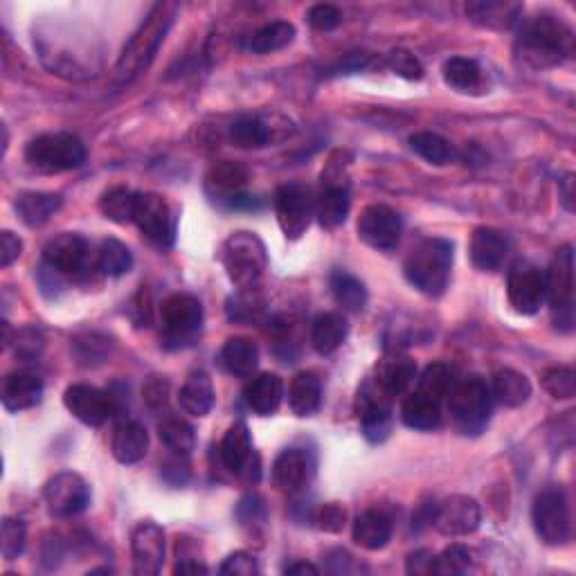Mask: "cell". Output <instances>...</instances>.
<instances>
[{
    "label": "cell",
    "mask_w": 576,
    "mask_h": 576,
    "mask_svg": "<svg viewBox=\"0 0 576 576\" xmlns=\"http://www.w3.org/2000/svg\"><path fill=\"white\" fill-rule=\"evenodd\" d=\"M219 572L225 576H252L259 574L257 558L248 552H234L225 558L223 565L219 567Z\"/></svg>",
    "instance_id": "db71d44e"
},
{
    "label": "cell",
    "mask_w": 576,
    "mask_h": 576,
    "mask_svg": "<svg viewBox=\"0 0 576 576\" xmlns=\"http://www.w3.org/2000/svg\"><path fill=\"white\" fill-rule=\"evenodd\" d=\"M347 320L340 313H322L313 320L311 345L320 356H329L347 338Z\"/></svg>",
    "instance_id": "e575fe53"
},
{
    "label": "cell",
    "mask_w": 576,
    "mask_h": 576,
    "mask_svg": "<svg viewBox=\"0 0 576 576\" xmlns=\"http://www.w3.org/2000/svg\"><path fill=\"white\" fill-rule=\"evenodd\" d=\"M225 205L230 207V210H261V201L257 196H250V194H237L225 201Z\"/></svg>",
    "instance_id": "94428289"
},
{
    "label": "cell",
    "mask_w": 576,
    "mask_h": 576,
    "mask_svg": "<svg viewBox=\"0 0 576 576\" xmlns=\"http://www.w3.org/2000/svg\"><path fill=\"white\" fill-rule=\"evenodd\" d=\"M322 403V385L320 378L313 372H300L293 376L288 385V405L297 417H311L320 410Z\"/></svg>",
    "instance_id": "f1b7e54d"
},
{
    "label": "cell",
    "mask_w": 576,
    "mask_h": 576,
    "mask_svg": "<svg viewBox=\"0 0 576 576\" xmlns=\"http://www.w3.org/2000/svg\"><path fill=\"white\" fill-rule=\"evenodd\" d=\"M329 284H331L333 297H336V302L342 306V309L349 313H360L365 309L367 288L358 277L349 275L347 270H336V273H331Z\"/></svg>",
    "instance_id": "74e56055"
},
{
    "label": "cell",
    "mask_w": 576,
    "mask_h": 576,
    "mask_svg": "<svg viewBox=\"0 0 576 576\" xmlns=\"http://www.w3.org/2000/svg\"><path fill=\"white\" fill-rule=\"evenodd\" d=\"M176 574H207V567L198 561H192V558L183 556V561H178L176 565Z\"/></svg>",
    "instance_id": "e7e4bbea"
},
{
    "label": "cell",
    "mask_w": 576,
    "mask_h": 576,
    "mask_svg": "<svg viewBox=\"0 0 576 576\" xmlns=\"http://www.w3.org/2000/svg\"><path fill=\"white\" fill-rule=\"evenodd\" d=\"M491 394L498 399L504 408H520L531 396V383L525 374L516 369H500L493 374Z\"/></svg>",
    "instance_id": "8d00e7d4"
},
{
    "label": "cell",
    "mask_w": 576,
    "mask_h": 576,
    "mask_svg": "<svg viewBox=\"0 0 576 576\" xmlns=\"http://www.w3.org/2000/svg\"><path fill=\"white\" fill-rule=\"evenodd\" d=\"M471 567V552L462 545H450L439 556H432L430 574L439 576H457Z\"/></svg>",
    "instance_id": "7dc6e473"
},
{
    "label": "cell",
    "mask_w": 576,
    "mask_h": 576,
    "mask_svg": "<svg viewBox=\"0 0 576 576\" xmlns=\"http://www.w3.org/2000/svg\"><path fill=\"white\" fill-rule=\"evenodd\" d=\"M430 565H432V554L426 552V549H419V552L408 556L410 574H430Z\"/></svg>",
    "instance_id": "91938a15"
},
{
    "label": "cell",
    "mask_w": 576,
    "mask_h": 576,
    "mask_svg": "<svg viewBox=\"0 0 576 576\" xmlns=\"http://www.w3.org/2000/svg\"><path fill=\"white\" fill-rule=\"evenodd\" d=\"M160 318L171 338L185 340L196 336L203 324V306L194 295L174 293L160 306Z\"/></svg>",
    "instance_id": "d6986e66"
},
{
    "label": "cell",
    "mask_w": 576,
    "mask_h": 576,
    "mask_svg": "<svg viewBox=\"0 0 576 576\" xmlns=\"http://www.w3.org/2000/svg\"><path fill=\"white\" fill-rule=\"evenodd\" d=\"M113 457L120 464H138L149 450V432L140 421H122L111 439Z\"/></svg>",
    "instance_id": "484cf974"
},
{
    "label": "cell",
    "mask_w": 576,
    "mask_h": 576,
    "mask_svg": "<svg viewBox=\"0 0 576 576\" xmlns=\"http://www.w3.org/2000/svg\"><path fill=\"white\" fill-rule=\"evenodd\" d=\"M43 500L48 504L50 516L75 518L84 513L90 504V489L86 480L77 473H59L45 484Z\"/></svg>",
    "instance_id": "8fae6325"
},
{
    "label": "cell",
    "mask_w": 576,
    "mask_h": 576,
    "mask_svg": "<svg viewBox=\"0 0 576 576\" xmlns=\"http://www.w3.org/2000/svg\"><path fill=\"white\" fill-rule=\"evenodd\" d=\"M468 18L484 27H493V30H509L516 25L522 16L520 3H502V0H477V3L466 5Z\"/></svg>",
    "instance_id": "4316f807"
},
{
    "label": "cell",
    "mask_w": 576,
    "mask_h": 576,
    "mask_svg": "<svg viewBox=\"0 0 576 576\" xmlns=\"http://www.w3.org/2000/svg\"><path fill=\"white\" fill-rule=\"evenodd\" d=\"M133 223L138 225L142 237L160 250L174 246L176 239V219L171 214L169 203L160 194L138 192Z\"/></svg>",
    "instance_id": "9c48e42d"
},
{
    "label": "cell",
    "mask_w": 576,
    "mask_h": 576,
    "mask_svg": "<svg viewBox=\"0 0 576 576\" xmlns=\"http://www.w3.org/2000/svg\"><path fill=\"white\" fill-rule=\"evenodd\" d=\"M180 408L192 417H205L214 408V387L205 372H192L180 387Z\"/></svg>",
    "instance_id": "4dcf8cb0"
},
{
    "label": "cell",
    "mask_w": 576,
    "mask_h": 576,
    "mask_svg": "<svg viewBox=\"0 0 576 576\" xmlns=\"http://www.w3.org/2000/svg\"><path fill=\"white\" fill-rule=\"evenodd\" d=\"M178 7L174 3H158L151 9L144 23L138 27V32L131 36V41L124 45L117 61V72L124 79L138 77L142 70L151 66L153 57L158 54L160 43L165 41L169 27L174 25Z\"/></svg>",
    "instance_id": "3957f363"
},
{
    "label": "cell",
    "mask_w": 576,
    "mask_h": 576,
    "mask_svg": "<svg viewBox=\"0 0 576 576\" xmlns=\"http://www.w3.org/2000/svg\"><path fill=\"white\" fill-rule=\"evenodd\" d=\"M509 302L522 315H534L547 300L545 273L529 261H518L509 273Z\"/></svg>",
    "instance_id": "5bb4252c"
},
{
    "label": "cell",
    "mask_w": 576,
    "mask_h": 576,
    "mask_svg": "<svg viewBox=\"0 0 576 576\" xmlns=\"http://www.w3.org/2000/svg\"><path fill=\"white\" fill-rule=\"evenodd\" d=\"M531 520L538 538L549 547L565 545L572 536L570 504H567L565 491L558 486L540 491L531 507Z\"/></svg>",
    "instance_id": "ba28073f"
},
{
    "label": "cell",
    "mask_w": 576,
    "mask_h": 576,
    "mask_svg": "<svg viewBox=\"0 0 576 576\" xmlns=\"http://www.w3.org/2000/svg\"><path fill=\"white\" fill-rule=\"evenodd\" d=\"M21 252H23V241L18 239L14 232H9V230L0 232V266L3 268L12 266L14 261L21 257Z\"/></svg>",
    "instance_id": "680465c9"
},
{
    "label": "cell",
    "mask_w": 576,
    "mask_h": 576,
    "mask_svg": "<svg viewBox=\"0 0 576 576\" xmlns=\"http://www.w3.org/2000/svg\"><path fill=\"white\" fill-rule=\"evenodd\" d=\"M221 459L225 468H230L234 475L248 477V480L259 477V459L252 448L250 430L243 421H234L223 435Z\"/></svg>",
    "instance_id": "ffe728a7"
},
{
    "label": "cell",
    "mask_w": 576,
    "mask_h": 576,
    "mask_svg": "<svg viewBox=\"0 0 576 576\" xmlns=\"http://www.w3.org/2000/svg\"><path fill=\"white\" fill-rule=\"evenodd\" d=\"M27 543V529L23 520L5 518L0 527V549H3L5 561H16L23 554Z\"/></svg>",
    "instance_id": "c3c4849f"
},
{
    "label": "cell",
    "mask_w": 576,
    "mask_h": 576,
    "mask_svg": "<svg viewBox=\"0 0 576 576\" xmlns=\"http://www.w3.org/2000/svg\"><path fill=\"white\" fill-rule=\"evenodd\" d=\"M261 309H264V302H261V297L252 288H241V293L228 300V315L234 322L257 320Z\"/></svg>",
    "instance_id": "f907efd6"
},
{
    "label": "cell",
    "mask_w": 576,
    "mask_h": 576,
    "mask_svg": "<svg viewBox=\"0 0 576 576\" xmlns=\"http://www.w3.org/2000/svg\"><path fill=\"white\" fill-rule=\"evenodd\" d=\"M453 372H450V367L444 363H432L426 369H423V374L419 378V390L421 394L430 396V399L441 401L444 396H448L450 387H453Z\"/></svg>",
    "instance_id": "bcb514c9"
},
{
    "label": "cell",
    "mask_w": 576,
    "mask_h": 576,
    "mask_svg": "<svg viewBox=\"0 0 576 576\" xmlns=\"http://www.w3.org/2000/svg\"><path fill=\"white\" fill-rule=\"evenodd\" d=\"M349 207H351V201H349L347 187L329 185L327 189H322L318 201H315L313 214L318 216V223L324 230H336L347 221Z\"/></svg>",
    "instance_id": "d590c367"
},
{
    "label": "cell",
    "mask_w": 576,
    "mask_h": 576,
    "mask_svg": "<svg viewBox=\"0 0 576 576\" xmlns=\"http://www.w3.org/2000/svg\"><path fill=\"white\" fill-rule=\"evenodd\" d=\"M43 336L41 331L36 329H23L16 333L14 338V349H16V356L18 358H25V360H32L36 358L43 351Z\"/></svg>",
    "instance_id": "9f6ffc18"
},
{
    "label": "cell",
    "mask_w": 576,
    "mask_h": 576,
    "mask_svg": "<svg viewBox=\"0 0 576 576\" xmlns=\"http://www.w3.org/2000/svg\"><path fill=\"white\" fill-rule=\"evenodd\" d=\"M133 266L131 250L117 239H104L97 250V268L108 277H120Z\"/></svg>",
    "instance_id": "7bdbcfd3"
},
{
    "label": "cell",
    "mask_w": 576,
    "mask_h": 576,
    "mask_svg": "<svg viewBox=\"0 0 576 576\" xmlns=\"http://www.w3.org/2000/svg\"><path fill=\"white\" fill-rule=\"evenodd\" d=\"M358 419L360 430H363L369 444H383L392 432V408L390 399L376 390V385L369 381L363 390L358 392Z\"/></svg>",
    "instance_id": "9a60e30c"
},
{
    "label": "cell",
    "mask_w": 576,
    "mask_h": 576,
    "mask_svg": "<svg viewBox=\"0 0 576 576\" xmlns=\"http://www.w3.org/2000/svg\"><path fill=\"white\" fill-rule=\"evenodd\" d=\"M387 66L394 70V75H399L403 79L417 81L423 77L421 61L408 50H392L387 54Z\"/></svg>",
    "instance_id": "816d5d0a"
},
{
    "label": "cell",
    "mask_w": 576,
    "mask_h": 576,
    "mask_svg": "<svg viewBox=\"0 0 576 576\" xmlns=\"http://www.w3.org/2000/svg\"><path fill=\"white\" fill-rule=\"evenodd\" d=\"M547 300L558 329L572 331L574 324V252L572 246H563L552 259L545 273Z\"/></svg>",
    "instance_id": "52a82bcc"
},
{
    "label": "cell",
    "mask_w": 576,
    "mask_h": 576,
    "mask_svg": "<svg viewBox=\"0 0 576 576\" xmlns=\"http://www.w3.org/2000/svg\"><path fill=\"white\" fill-rule=\"evenodd\" d=\"M480 522H482L480 504L473 498H468V495H450V498L437 504L435 522H432V525L437 527L439 534L459 538L477 531Z\"/></svg>",
    "instance_id": "2e32d148"
},
{
    "label": "cell",
    "mask_w": 576,
    "mask_h": 576,
    "mask_svg": "<svg viewBox=\"0 0 576 576\" xmlns=\"http://www.w3.org/2000/svg\"><path fill=\"white\" fill-rule=\"evenodd\" d=\"M248 183V169L239 165V162L223 160L219 165L210 169L207 174V189L212 196H219V201H228V198L237 196L243 192V187Z\"/></svg>",
    "instance_id": "d6a6232c"
},
{
    "label": "cell",
    "mask_w": 576,
    "mask_h": 576,
    "mask_svg": "<svg viewBox=\"0 0 576 576\" xmlns=\"http://www.w3.org/2000/svg\"><path fill=\"white\" fill-rule=\"evenodd\" d=\"M135 203H138V192H131V189H126V187H113L102 196V201H99V210H102V214L108 221L126 225V223H133Z\"/></svg>",
    "instance_id": "b9f144b4"
},
{
    "label": "cell",
    "mask_w": 576,
    "mask_h": 576,
    "mask_svg": "<svg viewBox=\"0 0 576 576\" xmlns=\"http://www.w3.org/2000/svg\"><path fill=\"white\" fill-rule=\"evenodd\" d=\"M3 405L9 412H23L39 405L43 399V381L30 372L9 374L3 381Z\"/></svg>",
    "instance_id": "cb8c5ba5"
},
{
    "label": "cell",
    "mask_w": 576,
    "mask_h": 576,
    "mask_svg": "<svg viewBox=\"0 0 576 576\" xmlns=\"http://www.w3.org/2000/svg\"><path fill=\"white\" fill-rule=\"evenodd\" d=\"M221 261L232 284L252 288L268 266L266 246L255 232H234L223 243Z\"/></svg>",
    "instance_id": "5b68a950"
},
{
    "label": "cell",
    "mask_w": 576,
    "mask_h": 576,
    "mask_svg": "<svg viewBox=\"0 0 576 576\" xmlns=\"http://www.w3.org/2000/svg\"><path fill=\"white\" fill-rule=\"evenodd\" d=\"M275 212L286 239H300L311 223L315 203L304 185H282L275 194Z\"/></svg>",
    "instance_id": "7c38bea8"
},
{
    "label": "cell",
    "mask_w": 576,
    "mask_h": 576,
    "mask_svg": "<svg viewBox=\"0 0 576 576\" xmlns=\"http://www.w3.org/2000/svg\"><path fill=\"white\" fill-rule=\"evenodd\" d=\"M493 410L491 387L480 376H468L450 387L448 414L455 430L464 437L482 435Z\"/></svg>",
    "instance_id": "277c9868"
},
{
    "label": "cell",
    "mask_w": 576,
    "mask_h": 576,
    "mask_svg": "<svg viewBox=\"0 0 576 576\" xmlns=\"http://www.w3.org/2000/svg\"><path fill=\"white\" fill-rule=\"evenodd\" d=\"M482 79V70L477 61L466 57H453L444 63V81L455 90H473Z\"/></svg>",
    "instance_id": "f6af8a7d"
},
{
    "label": "cell",
    "mask_w": 576,
    "mask_h": 576,
    "mask_svg": "<svg viewBox=\"0 0 576 576\" xmlns=\"http://www.w3.org/2000/svg\"><path fill=\"white\" fill-rule=\"evenodd\" d=\"M63 198L50 192H25L16 198V212L30 228H41L61 210Z\"/></svg>",
    "instance_id": "83f0119b"
},
{
    "label": "cell",
    "mask_w": 576,
    "mask_h": 576,
    "mask_svg": "<svg viewBox=\"0 0 576 576\" xmlns=\"http://www.w3.org/2000/svg\"><path fill=\"white\" fill-rule=\"evenodd\" d=\"M63 403H66L72 417L93 428L102 426L115 412L113 396L104 390H97L93 385H70L63 394Z\"/></svg>",
    "instance_id": "ac0fdd59"
},
{
    "label": "cell",
    "mask_w": 576,
    "mask_h": 576,
    "mask_svg": "<svg viewBox=\"0 0 576 576\" xmlns=\"http://www.w3.org/2000/svg\"><path fill=\"white\" fill-rule=\"evenodd\" d=\"M516 50L522 63L543 70L554 68L563 59L572 57L574 52V32L570 25L556 16H536L522 25V32L516 41Z\"/></svg>",
    "instance_id": "6da1fadb"
},
{
    "label": "cell",
    "mask_w": 576,
    "mask_h": 576,
    "mask_svg": "<svg viewBox=\"0 0 576 576\" xmlns=\"http://www.w3.org/2000/svg\"><path fill=\"white\" fill-rule=\"evenodd\" d=\"M340 21H342V14L336 5L322 3V5H313L309 9V23L313 30H318V32H329L333 30V27H338Z\"/></svg>",
    "instance_id": "11a10c76"
},
{
    "label": "cell",
    "mask_w": 576,
    "mask_h": 576,
    "mask_svg": "<svg viewBox=\"0 0 576 576\" xmlns=\"http://www.w3.org/2000/svg\"><path fill=\"white\" fill-rule=\"evenodd\" d=\"M230 140L239 149H261L270 140L268 126L259 117H239L230 126Z\"/></svg>",
    "instance_id": "ee69618b"
},
{
    "label": "cell",
    "mask_w": 576,
    "mask_h": 576,
    "mask_svg": "<svg viewBox=\"0 0 576 576\" xmlns=\"http://www.w3.org/2000/svg\"><path fill=\"white\" fill-rule=\"evenodd\" d=\"M133 572L138 576H156L165 565V531L156 522H140L131 534Z\"/></svg>",
    "instance_id": "e0dca14e"
},
{
    "label": "cell",
    "mask_w": 576,
    "mask_h": 576,
    "mask_svg": "<svg viewBox=\"0 0 576 576\" xmlns=\"http://www.w3.org/2000/svg\"><path fill=\"white\" fill-rule=\"evenodd\" d=\"M509 239L495 228H477L471 237V261L482 273H498L509 257Z\"/></svg>",
    "instance_id": "603a6c76"
},
{
    "label": "cell",
    "mask_w": 576,
    "mask_h": 576,
    "mask_svg": "<svg viewBox=\"0 0 576 576\" xmlns=\"http://www.w3.org/2000/svg\"><path fill=\"white\" fill-rule=\"evenodd\" d=\"M286 574H291V576H306V574L318 576L320 570L315 565H311V563H293V565L286 567Z\"/></svg>",
    "instance_id": "03108f58"
},
{
    "label": "cell",
    "mask_w": 576,
    "mask_h": 576,
    "mask_svg": "<svg viewBox=\"0 0 576 576\" xmlns=\"http://www.w3.org/2000/svg\"><path fill=\"white\" fill-rule=\"evenodd\" d=\"M43 264L57 270L66 279L81 282L90 275L88 241L75 232H63L50 239L43 248Z\"/></svg>",
    "instance_id": "30bf717a"
},
{
    "label": "cell",
    "mask_w": 576,
    "mask_h": 576,
    "mask_svg": "<svg viewBox=\"0 0 576 576\" xmlns=\"http://www.w3.org/2000/svg\"><path fill=\"white\" fill-rule=\"evenodd\" d=\"M313 462L304 448H286L273 464V480L279 491L300 493L311 480Z\"/></svg>",
    "instance_id": "7402d4cb"
},
{
    "label": "cell",
    "mask_w": 576,
    "mask_h": 576,
    "mask_svg": "<svg viewBox=\"0 0 576 576\" xmlns=\"http://www.w3.org/2000/svg\"><path fill=\"white\" fill-rule=\"evenodd\" d=\"M410 147L412 151L421 156L430 165H448V162H453L457 158V153L453 149V144H450L446 138H441L437 133H430V131H421V133H414L410 135Z\"/></svg>",
    "instance_id": "ab89813d"
},
{
    "label": "cell",
    "mask_w": 576,
    "mask_h": 576,
    "mask_svg": "<svg viewBox=\"0 0 576 576\" xmlns=\"http://www.w3.org/2000/svg\"><path fill=\"white\" fill-rule=\"evenodd\" d=\"M284 399V383L277 374H259L243 390V401L259 417H270Z\"/></svg>",
    "instance_id": "d4e9b609"
},
{
    "label": "cell",
    "mask_w": 576,
    "mask_h": 576,
    "mask_svg": "<svg viewBox=\"0 0 576 576\" xmlns=\"http://www.w3.org/2000/svg\"><path fill=\"white\" fill-rule=\"evenodd\" d=\"M435 513H437V504L432 502V504H421V507L417 509V513H414V522H417V527H428L435 522Z\"/></svg>",
    "instance_id": "be15d7a7"
},
{
    "label": "cell",
    "mask_w": 576,
    "mask_h": 576,
    "mask_svg": "<svg viewBox=\"0 0 576 576\" xmlns=\"http://www.w3.org/2000/svg\"><path fill=\"white\" fill-rule=\"evenodd\" d=\"M367 61H369L367 52H351L349 57L340 63L338 70L340 72H358L367 66Z\"/></svg>",
    "instance_id": "6125c7cd"
},
{
    "label": "cell",
    "mask_w": 576,
    "mask_h": 576,
    "mask_svg": "<svg viewBox=\"0 0 576 576\" xmlns=\"http://www.w3.org/2000/svg\"><path fill=\"white\" fill-rule=\"evenodd\" d=\"M295 34H297V30H295L293 23H288V21L268 23L250 36L248 50H252L255 54H270V52L284 50L286 45L293 43Z\"/></svg>",
    "instance_id": "f35d334b"
},
{
    "label": "cell",
    "mask_w": 576,
    "mask_h": 576,
    "mask_svg": "<svg viewBox=\"0 0 576 576\" xmlns=\"http://www.w3.org/2000/svg\"><path fill=\"white\" fill-rule=\"evenodd\" d=\"M543 387L554 399H572L576 394V374L572 367H549L543 372Z\"/></svg>",
    "instance_id": "681fc988"
},
{
    "label": "cell",
    "mask_w": 576,
    "mask_h": 576,
    "mask_svg": "<svg viewBox=\"0 0 576 576\" xmlns=\"http://www.w3.org/2000/svg\"><path fill=\"white\" fill-rule=\"evenodd\" d=\"M572 183H574V176L572 174H567L565 176V180H563V203H565V207L567 210H574V205H572V198H574V194H572Z\"/></svg>",
    "instance_id": "003e7915"
},
{
    "label": "cell",
    "mask_w": 576,
    "mask_h": 576,
    "mask_svg": "<svg viewBox=\"0 0 576 576\" xmlns=\"http://www.w3.org/2000/svg\"><path fill=\"white\" fill-rule=\"evenodd\" d=\"M237 516L243 522V525H255V522H261L266 516L264 509V500L257 498V495H248L243 498L237 507Z\"/></svg>",
    "instance_id": "6f0895ef"
},
{
    "label": "cell",
    "mask_w": 576,
    "mask_h": 576,
    "mask_svg": "<svg viewBox=\"0 0 576 576\" xmlns=\"http://www.w3.org/2000/svg\"><path fill=\"white\" fill-rule=\"evenodd\" d=\"M158 435L171 453L187 457L196 448V432L185 419L180 417H167L160 421Z\"/></svg>",
    "instance_id": "60d3db41"
},
{
    "label": "cell",
    "mask_w": 576,
    "mask_h": 576,
    "mask_svg": "<svg viewBox=\"0 0 576 576\" xmlns=\"http://www.w3.org/2000/svg\"><path fill=\"white\" fill-rule=\"evenodd\" d=\"M351 534H354L356 545L369 549V552H376V549H383L390 543L392 522L383 511H365L356 518Z\"/></svg>",
    "instance_id": "f546056e"
},
{
    "label": "cell",
    "mask_w": 576,
    "mask_h": 576,
    "mask_svg": "<svg viewBox=\"0 0 576 576\" xmlns=\"http://www.w3.org/2000/svg\"><path fill=\"white\" fill-rule=\"evenodd\" d=\"M221 365L228 369L232 376L248 378L257 372L259 349L248 338H230L225 340L221 349Z\"/></svg>",
    "instance_id": "836d02e7"
},
{
    "label": "cell",
    "mask_w": 576,
    "mask_h": 576,
    "mask_svg": "<svg viewBox=\"0 0 576 576\" xmlns=\"http://www.w3.org/2000/svg\"><path fill=\"white\" fill-rule=\"evenodd\" d=\"M403 234V221L399 212L387 205H367L358 216V237L369 248L392 252L399 246Z\"/></svg>",
    "instance_id": "4fadbf2b"
},
{
    "label": "cell",
    "mask_w": 576,
    "mask_h": 576,
    "mask_svg": "<svg viewBox=\"0 0 576 576\" xmlns=\"http://www.w3.org/2000/svg\"><path fill=\"white\" fill-rule=\"evenodd\" d=\"M25 158L43 174H61L84 165L86 147L72 133H45L27 144Z\"/></svg>",
    "instance_id": "8992f818"
},
{
    "label": "cell",
    "mask_w": 576,
    "mask_h": 576,
    "mask_svg": "<svg viewBox=\"0 0 576 576\" xmlns=\"http://www.w3.org/2000/svg\"><path fill=\"white\" fill-rule=\"evenodd\" d=\"M401 419L412 430H437L441 426V410L439 401L430 399V396L414 392L401 405Z\"/></svg>",
    "instance_id": "1f68e13d"
},
{
    "label": "cell",
    "mask_w": 576,
    "mask_h": 576,
    "mask_svg": "<svg viewBox=\"0 0 576 576\" xmlns=\"http://www.w3.org/2000/svg\"><path fill=\"white\" fill-rule=\"evenodd\" d=\"M414 376H417V363H414L410 356L392 351V354L378 360L372 383L376 385L378 392L392 401L394 396H401L408 390Z\"/></svg>",
    "instance_id": "44dd1931"
},
{
    "label": "cell",
    "mask_w": 576,
    "mask_h": 576,
    "mask_svg": "<svg viewBox=\"0 0 576 576\" xmlns=\"http://www.w3.org/2000/svg\"><path fill=\"white\" fill-rule=\"evenodd\" d=\"M315 522H318V527L327 531V534H338L347 522V509L342 507L340 502L322 504L318 513H315Z\"/></svg>",
    "instance_id": "f5cc1de1"
},
{
    "label": "cell",
    "mask_w": 576,
    "mask_h": 576,
    "mask_svg": "<svg viewBox=\"0 0 576 576\" xmlns=\"http://www.w3.org/2000/svg\"><path fill=\"white\" fill-rule=\"evenodd\" d=\"M453 270V243L448 239H423L405 257V279L428 297L444 295Z\"/></svg>",
    "instance_id": "7a4b0ae2"
}]
</instances>
